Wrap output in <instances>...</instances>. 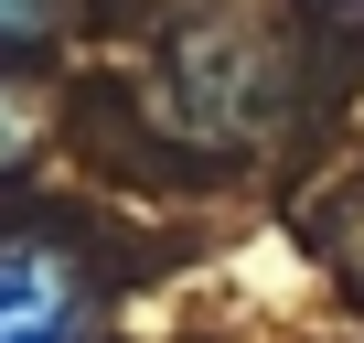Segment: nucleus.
<instances>
[{
  "instance_id": "obj_1",
  "label": "nucleus",
  "mask_w": 364,
  "mask_h": 343,
  "mask_svg": "<svg viewBox=\"0 0 364 343\" xmlns=\"http://www.w3.org/2000/svg\"><path fill=\"white\" fill-rule=\"evenodd\" d=\"M86 332V268L54 236H0V343H75Z\"/></svg>"
},
{
  "instance_id": "obj_2",
  "label": "nucleus",
  "mask_w": 364,
  "mask_h": 343,
  "mask_svg": "<svg viewBox=\"0 0 364 343\" xmlns=\"http://www.w3.org/2000/svg\"><path fill=\"white\" fill-rule=\"evenodd\" d=\"M65 22V0H0V54H43Z\"/></svg>"
},
{
  "instance_id": "obj_3",
  "label": "nucleus",
  "mask_w": 364,
  "mask_h": 343,
  "mask_svg": "<svg viewBox=\"0 0 364 343\" xmlns=\"http://www.w3.org/2000/svg\"><path fill=\"white\" fill-rule=\"evenodd\" d=\"M0 161H22V107L0 97Z\"/></svg>"
}]
</instances>
